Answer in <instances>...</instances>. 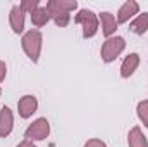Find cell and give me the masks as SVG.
<instances>
[{"mask_svg":"<svg viewBox=\"0 0 148 147\" xmlns=\"http://www.w3.org/2000/svg\"><path fill=\"white\" fill-rule=\"evenodd\" d=\"M45 7L50 14V19H53L57 26L64 28L71 21V12L77 9V2L76 0H50L47 2Z\"/></svg>","mask_w":148,"mask_h":147,"instance_id":"obj_1","label":"cell"},{"mask_svg":"<svg viewBox=\"0 0 148 147\" xmlns=\"http://www.w3.org/2000/svg\"><path fill=\"white\" fill-rule=\"evenodd\" d=\"M21 45H23V50L28 55V59L36 64L40 61V54H41V47H43V35L38 30H28L21 38Z\"/></svg>","mask_w":148,"mask_h":147,"instance_id":"obj_2","label":"cell"},{"mask_svg":"<svg viewBox=\"0 0 148 147\" xmlns=\"http://www.w3.org/2000/svg\"><path fill=\"white\" fill-rule=\"evenodd\" d=\"M74 23L76 24H81V28H83V38L84 40L93 38L98 33V30H100V19L90 9H81L74 16Z\"/></svg>","mask_w":148,"mask_h":147,"instance_id":"obj_3","label":"cell"},{"mask_svg":"<svg viewBox=\"0 0 148 147\" xmlns=\"http://www.w3.org/2000/svg\"><path fill=\"white\" fill-rule=\"evenodd\" d=\"M124 49H126V40L122 37H119V35H114V37L107 38L103 42V45L100 49V57H102L103 62L110 64L124 52Z\"/></svg>","mask_w":148,"mask_h":147,"instance_id":"obj_4","label":"cell"},{"mask_svg":"<svg viewBox=\"0 0 148 147\" xmlns=\"http://www.w3.org/2000/svg\"><path fill=\"white\" fill-rule=\"evenodd\" d=\"M50 135V123L47 118H38L35 119L24 132V139L26 140H31V142H40V140H45L48 139Z\"/></svg>","mask_w":148,"mask_h":147,"instance_id":"obj_5","label":"cell"},{"mask_svg":"<svg viewBox=\"0 0 148 147\" xmlns=\"http://www.w3.org/2000/svg\"><path fill=\"white\" fill-rule=\"evenodd\" d=\"M38 109V99L35 95L28 94V95H23L19 101H17V112L23 119H29Z\"/></svg>","mask_w":148,"mask_h":147,"instance_id":"obj_6","label":"cell"},{"mask_svg":"<svg viewBox=\"0 0 148 147\" xmlns=\"http://www.w3.org/2000/svg\"><path fill=\"white\" fill-rule=\"evenodd\" d=\"M24 23H26V12L21 9L19 3L12 5L10 12H9V24H10L12 31L16 35H21L24 31Z\"/></svg>","mask_w":148,"mask_h":147,"instance_id":"obj_7","label":"cell"},{"mask_svg":"<svg viewBox=\"0 0 148 147\" xmlns=\"http://www.w3.org/2000/svg\"><path fill=\"white\" fill-rule=\"evenodd\" d=\"M138 14H140V3L134 2V0H127V2H124V3L119 7V10H117V16H115L117 24L127 23L131 17H134V16H138Z\"/></svg>","mask_w":148,"mask_h":147,"instance_id":"obj_8","label":"cell"},{"mask_svg":"<svg viewBox=\"0 0 148 147\" xmlns=\"http://www.w3.org/2000/svg\"><path fill=\"white\" fill-rule=\"evenodd\" d=\"M14 128V112L10 111V107L3 106L0 109V139H5L12 133Z\"/></svg>","mask_w":148,"mask_h":147,"instance_id":"obj_9","label":"cell"},{"mask_svg":"<svg viewBox=\"0 0 148 147\" xmlns=\"http://www.w3.org/2000/svg\"><path fill=\"white\" fill-rule=\"evenodd\" d=\"M138 66H140V54L133 52V54L126 55L124 61H122V64H121V76L124 80H127L129 76H133V74L136 73Z\"/></svg>","mask_w":148,"mask_h":147,"instance_id":"obj_10","label":"cell"},{"mask_svg":"<svg viewBox=\"0 0 148 147\" xmlns=\"http://www.w3.org/2000/svg\"><path fill=\"white\" fill-rule=\"evenodd\" d=\"M98 19H100V24H102V33H103V37L105 38H110L115 35V31H117V19H115V16L110 14V12H102L100 16H98Z\"/></svg>","mask_w":148,"mask_h":147,"instance_id":"obj_11","label":"cell"},{"mask_svg":"<svg viewBox=\"0 0 148 147\" xmlns=\"http://www.w3.org/2000/svg\"><path fill=\"white\" fill-rule=\"evenodd\" d=\"M127 146L129 147H148V140L143 135L140 126H133L127 133Z\"/></svg>","mask_w":148,"mask_h":147,"instance_id":"obj_12","label":"cell"},{"mask_svg":"<svg viewBox=\"0 0 148 147\" xmlns=\"http://www.w3.org/2000/svg\"><path fill=\"white\" fill-rule=\"evenodd\" d=\"M129 30L134 33V35H143L148 31V12L143 14H138L131 23H129Z\"/></svg>","mask_w":148,"mask_h":147,"instance_id":"obj_13","label":"cell"},{"mask_svg":"<svg viewBox=\"0 0 148 147\" xmlns=\"http://www.w3.org/2000/svg\"><path fill=\"white\" fill-rule=\"evenodd\" d=\"M48 21H50V14H48L47 7L40 5L38 9H35V10L31 12V23H33V26H36V28H43Z\"/></svg>","mask_w":148,"mask_h":147,"instance_id":"obj_14","label":"cell"},{"mask_svg":"<svg viewBox=\"0 0 148 147\" xmlns=\"http://www.w3.org/2000/svg\"><path fill=\"white\" fill-rule=\"evenodd\" d=\"M136 114H138L140 121L143 123V126L148 128V99L138 102V106H136Z\"/></svg>","mask_w":148,"mask_h":147,"instance_id":"obj_15","label":"cell"},{"mask_svg":"<svg viewBox=\"0 0 148 147\" xmlns=\"http://www.w3.org/2000/svg\"><path fill=\"white\" fill-rule=\"evenodd\" d=\"M19 5H21V9H23L26 14H31L35 9L40 7V0H24V2H21Z\"/></svg>","mask_w":148,"mask_h":147,"instance_id":"obj_16","label":"cell"},{"mask_svg":"<svg viewBox=\"0 0 148 147\" xmlns=\"http://www.w3.org/2000/svg\"><path fill=\"white\" fill-rule=\"evenodd\" d=\"M83 147H107V144L103 140H100V139H90L88 142H84Z\"/></svg>","mask_w":148,"mask_h":147,"instance_id":"obj_17","label":"cell"},{"mask_svg":"<svg viewBox=\"0 0 148 147\" xmlns=\"http://www.w3.org/2000/svg\"><path fill=\"white\" fill-rule=\"evenodd\" d=\"M5 76H7V64L3 61H0V83L5 80Z\"/></svg>","mask_w":148,"mask_h":147,"instance_id":"obj_18","label":"cell"},{"mask_svg":"<svg viewBox=\"0 0 148 147\" xmlns=\"http://www.w3.org/2000/svg\"><path fill=\"white\" fill-rule=\"evenodd\" d=\"M16 147H38V146L35 144V142H31V140H26V139H24L23 142H19Z\"/></svg>","mask_w":148,"mask_h":147,"instance_id":"obj_19","label":"cell"},{"mask_svg":"<svg viewBox=\"0 0 148 147\" xmlns=\"http://www.w3.org/2000/svg\"><path fill=\"white\" fill-rule=\"evenodd\" d=\"M0 97H2V88H0Z\"/></svg>","mask_w":148,"mask_h":147,"instance_id":"obj_20","label":"cell"}]
</instances>
